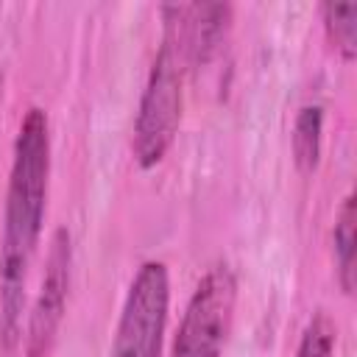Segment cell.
Returning a JSON list of instances; mask_svg holds the SVG:
<instances>
[{"instance_id":"1","label":"cell","mask_w":357,"mask_h":357,"mask_svg":"<svg viewBox=\"0 0 357 357\" xmlns=\"http://www.w3.org/2000/svg\"><path fill=\"white\" fill-rule=\"evenodd\" d=\"M50 181V120L47 112L31 106L20 120L8 190L3 206V237H0V346L6 354L22 343V307L28 268L39 245Z\"/></svg>"},{"instance_id":"2","label":"cell","mask_w":357,"mask_h":357,"mask_svg":"<svg viewBox=\"0 0 357 357\" xmlns=\"http://www.w3.org/2000/svg\"><path fill=\"white\" fill-rule=\"evenodd\" d=\"M181 126V56L170 39L153 56L148 70V81L139 95L134 134H131V153L142 170L156 167Z\"/></svg>"},{"instance_id":"3","label":"cell","mask_w":357,"mask_h":357,"mask_svg":"<svg viewBox=\"0 0 357 357\" xmlns=\"http://www.w3.org/2000/svg\"><path fill=\"white\" fill-rule=\"evenodd\" d=\"M170 310V273L162 259H145L126 293L112 357H162Z\"/></svg>"},{"instance_id":"4","label":"cell","mask_w":357,"mask_h":357,"mask_svg":"<svg viewBox=\"0 0 357 357\" xmlns=\"http://www.w3.org/2000/svg\"><path fill=\"white\" fill-rule=\"evenodd\" d=\"M237 276L226 262H218L195 284L173 337L170 357H220L231 332Z\"/></svg>"},{"instance_id":"5","label":"cell","mask_w":357,"mask_h":357,"mask_svg":"<svg viewBox=\"0 0 357 357\" xmlns=\"http://www.w3.org/2000/svg\"><path fill=\"white\" fill-rule=\"evenodd\" d=\"M70 273H73V240L64 226H59L50 237L45 273L39 282V293L33 298L28 326H25V357H45L59 335V326L64 321L67 293H70Z\"/></svg>"},{"instance_id":"6","label":"cell","mask_w":357,"mask_h":357,"mask_svg":"<svg viewBox=\"0 0 357 357\" xmlns=\"http://www.w3.org/2000/svg\"><path fill=\"white\" fill-rule=\"evenodd\" d=\"M332 245H335V268H337V282L343 293H354V251H357V206H354V192H349L340 201V209L335 215V229H332Z\"/></svg>"},{"instance_id":"7","label":"cell","mask_w":357,"mask_h":357,"mask_svg":"<svg viewBox=\"0 0 357 357\" xmlns=\"http://www.w3.org/2000/svg\"><path fill=\"white\" fill-rule=\"evenodd\" d=\"M321 139H324V106L321 103H304L296 112L293 120V159L298 170L310 173L318 167L321 159Z\"/></svg>"},{"instance_id":"8","label":"cell","mask_w":357,"mask_h":357,"mask_svg":"<svg viewBox=\"0 0 357 357\" xmlns=\"http://www.w3.org/2000/svg\"><path fill=\"white\" fill-rule=\"evenodd\" d=\"M324 31L332 47L351 61L357 53V3H324L321 6Z\"/></svg>"},{"instance_id":"9","label":"cell","mask_w":357,"mask_h":357,"mask_svg":"<svg viewBox=\"0 0 357 357\" xmlns=\"http://www.w3.org/2000/svg\"><path fill=\"white\" fill-rule=\"evenodd\" d=\"M335 337H337V329H335L332 318L324 310H318L301 332L296 357H332L335 354Z\"/></svg>"}]
</instances>
